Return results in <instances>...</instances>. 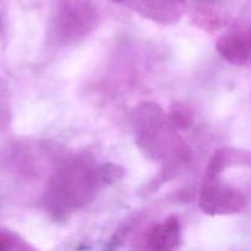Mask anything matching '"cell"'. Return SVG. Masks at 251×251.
<instances>
[{
	"mask_svg": "<svg viewBox=\"0 0 251 251\" xmlns=\"http://www.w3.org/2000/svg\"><path fill=\"white\" fill-rule=\"evenodd\" d=\"M12 247V239L5 233L0 232V250H6Z\"/></svg>",
	"mask_w": 251,
	"mask_h": 251,
	"instance_id": "cell-8",
	"label": "cell"
},
{
	"mask_svg": "<svg viewBox=\"0 0 251 251\" xmlns=\"http://www.w3.org/2000/svg\"><path fill=\"white\" fill-rule=\"evenodd\" d=\"M180 226L176 217H169L152 229L149 247L153 250H173L180 244Z\"/></svg>",
	"mask_w": 251,
	"mask_h": 251,
	"instance_id": "cell-4",
	"label": "cell"
},
{
	"mask_svg": "<svg viewBox=\"0 0 251 251\" xmlns=\"http://www.w3.org/2000/svg\"><path fill=\"white\" fill-rule=\"evenodd\" d=\"M169 122L179 129H188L193 123V115L185 108H173L169 114Z\"/></svg>",
	"mask_w": 251,
	"mask_h": 251,
	"instance_id": "cell-7",
	"label": "cell"
},
{
	"mask_svg": "<svg viewBox=\"0 0 251 251\" xmlns=\"http://www.w3.org/2000/svg\"><path fill=\"white\" fill-rule=\"evenodd\" d=\"M199 205L207 215H232L244 208L245 198L235 189L221 184L218 179H212L203 183Z\"/></svg>",
	"mask_w": 251,
	"mask_h": 251,
	"instance_id": "cell-2",
	"label": "cell"
},
{
	"mask_svg": "<svg viewBox=\"0 0 251 251\" xmlns=\"http://www.w3.org/2000/svg\"><path fill=\"white\" fill-rule=\"evenodd\" d=\"M115 2H126V0H113Z\"/></svg>",
	"mask_w": 251,
	"mask_h": 251,
	"instance_id": "cell-9",
	"label": "cell"
},
{
	"mask_svg": "<svg viewBox=\"0 0 251 251\" xmlns=\"http://www.w3.org/2000/svg\"><path fill=\"white\" fill-rule=\"evenodd\" d=\"M183 0H140L142 9H145V15L152 16L153 19L161 20L163 22L168 21V19H174L178 15V6Z\"/></svg>",
	"mask_w": 251,
	"mask_h": 251,
	"instance_id": "cell-5",
	"label": "cell"
},
{
	"mask_svg": "<svg viewBox=\"0 0 251 251\" xmlns=\"http://www.w3.org/2000/svg\"><path fill=\"white\" fill-rule=\"evenodd\" d=\"M217 50L229 63L238 65L248 63L251 60V33L237 31L221 37Z\"/></svg>",
	"mask_w": 251,
	"mask_h": 251,
	"instance_id": "cell-3",
	"label": "cell"
},
{
	"mask_svg": "<svg viewBox=\"0 0 251 251\" xmlns=\"http://www.w3.org/2000/svg\"><path fill=\"white\" fill-rule=\"evenodd\" d=\"M135 129L137 144L144 152L152 158H159L166 153L163 142L164 117L161 108L154 103H144L135 113Z\"/></svg>",
	"mask_w": 251,
	"mask_h": 251,
	"instance_id": "cell-1",
	"label": "cell"
},
{
	"mask_svg": "<svg viewBox=\"0 0 251 251\" xmlns=\"http://www.w3.org/2000/svg\"><path fill=\"white\" fill-rule=\"evenodd\" d=\"M227 162H229V153H227L226 150H220V151L216 152L212 158H211L210 164L207 167L205 180L218 179V176L223 171Z\"/></svg>",
	"mask_w": 251,
	"mask_h": 251,
	"instance_id": "cell-6",
	"label": "cell"
}]
</instances>
